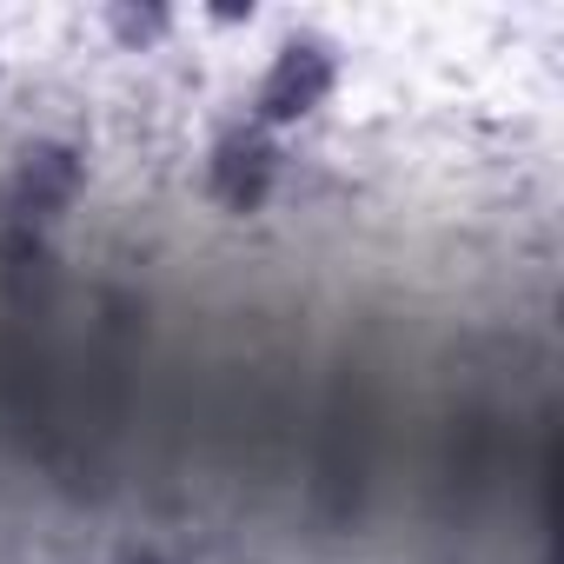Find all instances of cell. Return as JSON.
<instances>
[{
  "mask_svg": "<svg viewBox=\"0 0 564 564\" xmlns=\"http://www.w3.org/2000/svg\"><path fill=\"white\" fill-rule=\"evenodd\" d=\"M326 87H333V61H326V47H286V54L272 61L265 87H259V113H265V120L313 113V107L326 100Z\"/></svg>",
  "mask_w": 564,
  "mask_h": 564,
  "instance_id": "obj_1",
  "label": "cell"
},
{
  "mask_svg": "<svg viewBox=\"0 0 564 564\" xmlns=\"http://www.w3.org/2000/svg\"><path fill=\"white\" fill-rule=\"evenodd\" d=\"M265 180H272L265 140H259V133H232V140L219 147V160H213V193H219L226 206H252V199L265 193Z\"/></svg>",
  "mask_w": 564,
  "mask_h": 564,
  "instance_id": "obj_2",
  "label": "cell"
}]
</instances>
